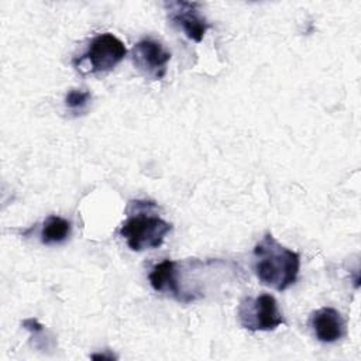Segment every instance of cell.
Returning <instances> with one entry per match:
<instances>
[{
    "label": "cell",
    "instance_id": "cell-5",
    "mask_svg": "<svg viewBox=\"0 0 361 361\" xmlns=\"http://www.w3.org/2000/svg\"><path fill=\"white\" fill-rule=\"evenodd\" d=\"M165 10L172 25L179 28L189 39L200 42L210 28V24L200 11L202 4L197 1H166Z\"/></svg>",
    "mask_w": 361,
    "mask_h": 361
},
{
    "label": "cell",
    "instance_id": "cell-4",
    "mask_svg": "<svg viewBox=\"0 0 361 361\" xmlns=\"http://www.w3.org/2000/svg\"><path fill=\"white\" fill-rule=\"evenodd\" d=\"M237 319L241 327L250 331H271L285 324L276 299L268 293L244 298L238 305Z\"/></svg>",
    "mask_w": 361,
    "mask_h": 361
},
{
    "label": "cell",
    "instance_id": "cell-3",
    "mask_svg": "<svg viewBox=\"0 0 361 361\" xmlns=\"http://www.w3.org/2000/svg\"><path fill=\"white\" fill-rule=\"evenodd\" d=\"M127 55L121 39L110 32H103L90 39L87 49L73 59V65L82 73L109 72Z\"/></svg>",
    "mask_w": 361,
    "mask_h": 361
},
{
    "label": "cell",
    "instance_id": "cell-9",
    "mask_svg": "<svg viewBox=\"0 0 361 361\" xmlns=\"http://www.w3.org/2000/svg\"><path fill=\"white\" fill-rule=\"evenodd\" d=\"M71 234V221L61 216H48L41 228V243L45 245L61 244Z\"/></svg>",
    "mask_w": 361,
    "mask_h": 361
},
{
    "label": "cell",
    "instance_id": "cell-1",
    "mask_svg": "<svg viewBox=\"0 0 361 361\" xmlns=\"http://www.w3.org/2000/svg\"><path fill=\"white\" fill-rule=\"evenodd\" d=\"M252 255L254 274L262 285L282 292L296 282L300 255L282 245L271 233L255 244Z\"/></svg>",
    "mask_w": 361,
    "mask_h": 361
},
{
    "label": "cell",
    "instance_id": "cell-6",
    "mask_svg": "<svg viewBox=\"0 0 361 361\" xmlns=\"http://www.w3.org/2000/svg\"><path fill=\"white\" fill-rule=\"evenodd\" d=\"M131 59L142 76L149 80H159L166 73L171 52L161 42L145 38L134 44L131 48Z\"/></svg>",
    "mask_w": 361,
    "mask_h": 361
},
{
    "label": "cell",
    "instance_id": "cell-10",
    "mask_svg": "<svg viewBox=\"0 0 361 361\" xmlns=\"http://www.w3.org/2000/svg\"><path fill=\"white\" fill-rule=\"evenodd\" d=\"M90 99V92L83 89H71L65 96V106L71 111H83L87 107Z\"/></svg>",
    "mask_w": 361,
    "mask_h": 361
},
{
    "label": "cell",
    "instance_id": "cell-8",
    "mask_svg": "<svg viewBox=\"0 0 361 361\" xmlns=\"http://www.w3.org/2000/svg\"><path fill=\"white\" fill-rule=\"evenodd\" d=\"M149 283L155 292L165 293L178 300V283H176V262L171 259H164L157 264L149 275Z\"/></svg>",
    "mask_w": 361,
    "mask_h": 361
},
{
    "label": "cell",
    "instance_id": "cell-7",
    "mask_svg": "<svg viewBox=\"0 0 361 361\" xmlns=\"http://www.w3.org/2000/svg\"><path fill=\"white\" fill-rule=\"evenodd\" d=\"M310 326L322 343H336L347 333V324L341 313L334 307H320L312 313Z\"/></svg>",
    "mask_w": 361,
    "mask_h": 361
},
{
    "label": "cell",
    "instance_id": "cell-2",
    "mask_svg": "<svg viewBox=\"0 0 361 361\" xmlns=\"http://www.w3.org/2000/svg\"><path fill=\"white\" fill-rule=\"evenodd\" d=\"M152 202H130L127 219L123 221L118 234L126 240L133 251H144L162 245L165 235L172 230V224L152 213Z\"/></svg>",
    "mask_w": 361,
    "mask_h": 361
}]
</instances>
